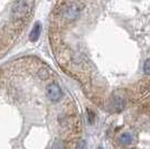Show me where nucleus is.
Returning <instances> with one entry per match:
<instances>
[{
    "label": "nucleus",
    "instance_id": "nucleus-10",
    "mask_svg": "<svg viewBox=\"0 0 150 149\" xmlns=\"http://www.w3.org/2000/svg\"><path fill=\"white\" fill-rule=\"evenodd\" d=\"M79 149H88V147H86V143H84V141H81V143H80V145H79Z\"/></svg>",
    "mask_w": 150,
    "mask_h": 149
},
{
    "label": "nucleus",
    "instance_id": "nucleus-1",
    "mask_svg": "<svg viewBox=\"0 0 150 149\" xmlns=\"http://www.w3.org/2000/svg\"><path fill=\"white\" fill-rule=\"evenodd\" d=\"M82 7L83 4L81 2H65L63 4V9H62V18L67 21H75L76 19L80 17L82 13Z\"/></svg>",
    "mask_w": 150,
    "mask_h": 149
},
{
    "label": "nucleus",
    "instance_id": "nucleus-4",
    "mask_svg": "<svg viewBox=\"0 0 150 149\" xmlns=\"http://www.w3.org/2000/svg\"><path fill=\"white\" fill-rule=\"evenodd\" d=\"M125 106V100L122 99V98H120V96H117V98H114L112 101V108H114V110L115 111H121V110H123Z\"/></svg>",
    "mask_w": 150,
    "mask_h": 149
},
{
    "label": "nucleus",
    "instance_id": "nucleus-6",
    "mask_svg": "<svg viewBox=\"0 0 150 149\" xmlns=\"http://www.w3.org/2000/svg\"><path fill=\"white\" fill-rule=\"evenodd\" d=\"M48 75L50 73L45 70V68H42V70H39V72H38V76L42 79V80H46L47 77H48Z\"/></svg>",
    "mask_w": 150,
    "mask_h": 149
},
{
    "label": "nucleus",
    "instance_id": "nucleus-8",
    "mask_svg": "<svg viewBox=\"0 0 150 149\" xmlns=\"http://www.w3.org/2000/svg\"><path fill=\"white\" fill-rule=\"evenodd\" d=\"M88 121H90V123H93V122H94V118H95L94 113L91 111V110H88Z\"/></svg>",
    "mask_w": 150,
    "mask_h": 149
},
{
    "label": "nucleus",
    "instance_id": "nucleus-3",
    "mask_svg": "<svg viewBox=\"0 0 150 149\" xmlns=\"http://www.w3.org/2000/svg\"><path fill=\"white\" fill-rule=\"evenodd\" d=\"M40 31H42V26L39 23H37L36 25L34 26V28L31 29L30 31V35H29V39L31 42H36L38 40V38L40 36Z\"/></svg>",
    "mask_w": 150,
    "mask_h": 149
},
{
    "label": "nucleus",
    "instance_id": "nucleus-2",
    "mask_svg": "<svg viewBox=\"0 0 150 149\" xmlns=\"http://www.w3.org/2000/svg\"><path fill=\"white\" fill-rule=\"evenodd\" d=\"M46 94H47V98L53 102H58L63 98L62 89L59 87V85L57 83H50V85H47Z\"/></svg>",
    "mask_w": 150,
    "mask_h": 149
},
{
    "label": "nucleus",
    "instance_id": "nucleus-7",
    "mask_svg": "<svg viewBox=\"0 0 150 149\" xmlns=\"http://www.w3.org/2000/svg\"><path fill=\"white\" fill-rule=\"evenodd\" d=\"M144 74L150 75V58H148L144 64Z\"/></svg>",
    "mask_w": 150,
    "mask_h": 149
},
{
    "label": "nucleus",
    "instance_id": "nucleus-5",
    "mask_svg": "<svg viewBox=\"0 0 150 149\" xmlns=\"http://www.w3.org/2000/svg\"><path fill=\"white\" fill-rule=\"evenodd\" d=\"M119 141L125 146H129L132 143V136L130 133H122L119 138Z\"/></svg>",
    "mask_w": 150,
    "mask_h": 149
},
{
    "label": "nucleus",
    "instance_id": "nucleus-9",
    "mask_svg": "<svg viewBox=\"0 0 150 149\" xmlns=\"http://www.w3.org/2000/svg\"><path fill=\"white\" fill-rule=\"evenodd\" d=\"M53 149H65V146L62 143H55L53 145Z\"/></svg>",
    "mask_w": 150,
    "mask_h": 149
}]
</instances>
